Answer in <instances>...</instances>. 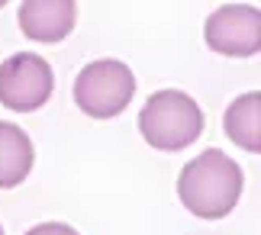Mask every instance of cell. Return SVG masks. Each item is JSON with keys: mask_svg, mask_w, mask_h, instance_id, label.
Listing matches in <instances>:
<instances>
[{"mask_svg": "<svg viewBox=\"0 0 261 235\" xmlns=\"http://www.w3.org/2000/svg\"><path fill=\"white\" fill-rule=\"evenodd\" d=\"M77 4L71 0H26L19 7V29L33 42H62L74 29Z\"/></svg>", "mask_w": 261, "mask_h": 235, "instance_id": "obj_6", "label": "cell"}, {"mask_svg": "<svg viewBox=\"0 0 261 235\" xmlns=\"http://www.w3.org/2000/svg\"><path fill=\"white\" fill-rule=\"evenodd\" d=\"M242 168L226 151L206 148L180 168L177 197L200 219H223L236 210L239 197H242Z\"/></svg>", "mask_w": 261, "mask_h": 235, "instance_id": "obj_1", "label": "cell"}, {"mask_svg": "<svg viewBox=\"0 0 261 235\" xmlns=\"http://www.w3.org/2000/svg\"><path fill=\"white\" fill-rule=\"evenodd\" d=\"M36 148L16 122H0V190L23 184L33 171Z\"/></svg>", "mask_w": 261, "mask_h": 235, "instance_id": "obj_7", "label": "cell"}, {"mask_svg": "<svg viewBox=\"0 0 261 235\" xmlns=\"http://www.w3.org/2000/svg\"><path fill=\"white\" fill-rule=\"evenodd\" d=\"M26 235H81V232L65 226V222H39V226H33Z\"/></svg>", "mask_w": 261, "mask_h": 235, "instance_id": "obj_9", "label": "cell"}, {"mask_svg": "<svg viewBox=\"0 0 261 235\" xmlns=\"http://www.w3.org/2000/svg\"><path fill=\"white\" fill-rule=\"evenodd\" d=\"M206 45L226 58H248L261 48V13L258 7L229 4L206 16L203 26Z\"/></svg>", "mask_w": 261, "mask_h": 235, "instance_id": "obj_5", "label": "cell"}, {"mask_svg": "<svg viewBox=\"0 0 261 235\" xmlns=\"http://www.w3.org/2000/svg\"><path fill=\"white\" fill-rule=\"evenodd\" d=\"M139 132L158 151H180L203 132V110L184 90H155L139 113Z\"/></svg>", "mask_w": 261, "mask_h": 235, "instance_id": "obj_2", "label": "cell"}, {"mask_svg": "<svg viewBox=\"0 0 261 235\" xmlns=\"http://www.w3.org/2000/svg\"><path fill=\"white\" fill-rule=\"evenodd\" d=\"M0 235H4V226H0Z\"/></svg>", "mask_w": 261, "mask_h": 235, "instance_id": "obj_10", "label": "cell"}, {"mask_svg": "<svg viewBox=\"0 0 261 235\" xmlns=\"http://www.w3.org/2000/svg\"><path fill=\"white\" fill-rule=\"evenodd\" d=\"M223 126H226V136L232 139L239 148L261 151V94L258 90L242 94L229 103Z\"/></svg>", "mask_w": 261, "mask_h": 235, "instance_id": "obj_8", "label": "cell"}, {"mask_svg": "<svg viewBox=\"0 0 261 235\" xmlns=\"http://www.w3.org/2000/svg\"><path fill=\"white\" fill-rule=\"evenodd\" d=\"M133 94H136V74L126 61L116 58L90 61L74 81V103L81 107V113L94 119L119 116L129 107Z\"/></svg>", "mask_w": 261, "mask_h": 235, "instance_id": "obj_3", "label": "cell"}, {"mask_svg": "<svg viewBox=\"0 0 261 235\" xmlns=\"http://www.w3.org/2000/svg\"><path fill=\"white\" fill-rule=\"evenodd\" d=\"M52 65L36 52H16L0 61V103L13 113H33L52 97Z\"/></svg>", "mask_w": 261, "mask_h": 235, "instance_id": "obj_4", "label": "cell"}]
</instances>
